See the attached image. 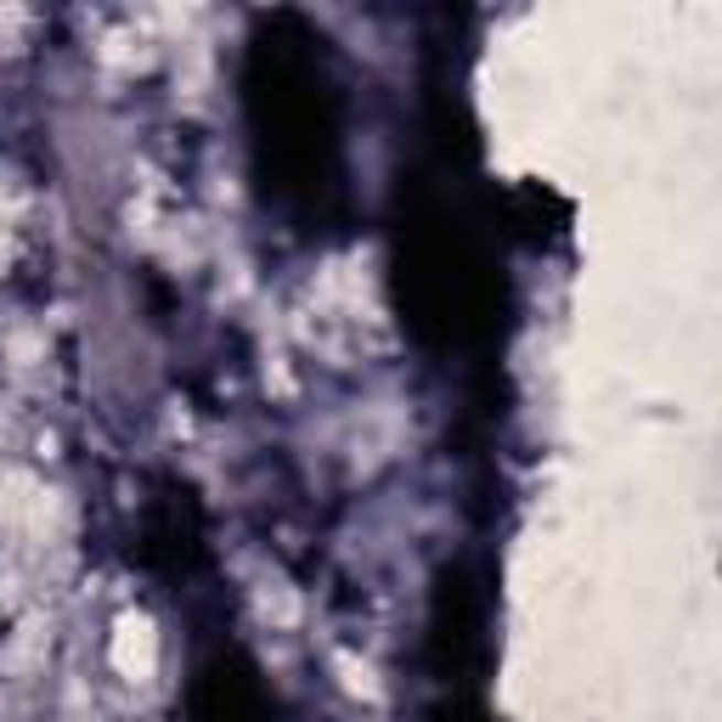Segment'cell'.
Returning a JSON list of instances; mask_svg holds the SVG:
<instances>
[{"label": "cell", "instance_id": "1", "mask_svg": "<svg viewBox=\"0 0 722 722\" xmlns=\"http://www.w3.org/2000/svg\"><path fill=\"white\" fill-rule=\"evenodd\" d=\"M119 666L125 671H148L153 666V633H148V621H125L119 627Z\"/></svg>", "mask_w": 722, "mask_h": 722}]
</instances>
